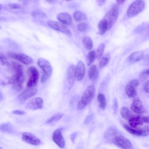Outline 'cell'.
Segmentation results:
<instances>
[{
	"instance_id": "cell-1",
	"label": "cell",
	"mask_w": 149,
	"mask_h": 149,
	"mask_svg": "<svg viewBox=\"0 0 149 149\" xmlns=\"http://www.w3.org/2000/svg\"><path fill=\"white\" fill-rule=\"evenodd\" d=\"M95 88L93 85H89L86 90L77 106L78 110L84 108L92 101L94 97Z\"/></svg>"
},
{
	"instance_id": "cell-2",
	"label": "cell",
	"mask_w": 149,
	"mask_h": 149,
	"mask_svg": "<svg viewBox=\"0 0 149 149\" xmlns=\"http://www.w3.org/2000/svg\"><path fill=\"white\" fill-rule=\"evenodd\" d=\"M75 67L74 65H72L68 69L64 83L63 93L64 95L69 93L74 83L75 79Z\"/></svg>"
},
{
	"instance_id": "cell-3",
	"label": "cell",
	"mask_w": 149,
	"mask_h": 149,
	"mask_svg": "<svg viewBox=\"0 0 149 149\" xmlns=\"http://www.w3.org/2000/svg\"><path fill=\"white\" fill-rule=\"evenodd\" d=\"M24 81L23 72H15L14 74L9 79L8 82L12 84L13 89L17 91H21Z\"/></svg>"
},
{
	"instance_id": "cell-4",
	"label": "cell",
	"mask_w": 149,
	"mask_h": 149,
	"mask_svg": "<svg viewBox=\"0 0 149 149\" xmlns=\"http://www.w3.org/2000/svg\"><path fill=\"white\" fill-rule=\"evenodd\" d=\"M145 6V3L143 1H135L128 7L127 11V15L129 17L135 16L142 11Z\"/></svg>"
},
{
	"instance_id": "cell-5",
	"label": "cell",
	"mask_w": 149,
	"mask_h": 149,
	"mask_svg": "<svg viewBox=\"0 0 149 149\" xmlns=\"http://www.w3.org/2000/svg\"><path fill=\"white\" fill-rule=\"evenodd\" d=\"M118 15L117 7L114 6L111 8L105 14L104 19L108 24V30L110 29L116 22Z\"/></svg>"
},
{
	"instance_id": "cell-6",
	"label": "cell",
	"mask_w": 149,
	"mask_h": 149,
	"mask_svg": "<svg viewBox=\"0 0 149 149\" xmlns=\"http://www.w3.org/2000/svg\"><path fill=\"white\" fill-rule=\"evenodd\" d=\"M112 142L122 149H132L133 146L130 141L121 135L115 136L112 139Z\"/></svg>"
},
{
	"instance_id": "cell-7",
	"label": "cell",
	"mask_w": 149,
	"mask_h": 149,
	"mask_svg": "<svg viewBox=\"0 0 149 149\" xmlns=\"http://www.w3.org/2000/svg\"><path fill=\"white\" fill-rule=\"evenodd\" d=\"M28 72L29 76L27 83V87H33L38 82L39 76L38 72L35 67L31 66L29 68Z\"/></svg>"
},
{
	"instance_id": "cell-8",
	"label": "cell",
	"mask_w": 149,
	"mask_h": 149,
	"mask_svg": "<svg viewBox=\"0 0 149 149\" xmlns=\"http://www.w3.org/2000/svg\"><path fill=\"white\" fill-rule=\"evenodd\" d=\"M37 63L42 70V74L49 78L52 72V68L49 62L44 58H40L38 60Z\"/></svg>"
},
{
	"instance_id": "cell-9",
	"label": "cell",
	"mask_w": 149,
	"mask_h": 149,
	"mask_svg": "<svg viewBox=\"0 0 149 149\" xmlns=\"http://www.w3.org/2000/svg\"><path fill=\"white\" fill-rule=\"evenodd\" d=\"M47 24L54 29L65 33L70 37L72 34L70 30L64 24L56 21L49 20L47 22Z\"/></svg>"
},
{
	"instance_id": "cell-10",
	"label": "cell",
	"mask_w": 149,
	"mask_h": 149,
	"mask_svg": "<svg viewBox=\"0 0 149 149\" xmlns=\"http://www.w3.org/2000/svg\"><path fill=\"white\" fill-rule=\"evenodd\" d=\"M123 126L127 132L134 135L146 136L148 135L149 127L148 126H146L144 128L140 129H136L132 128L125 124H123Z\"/></svg>"
},
{
	"instance_id": "cell-11",
	"label": "cell",
	"mask_w": 149,
	"mask_h": 149,
	"mask_svg": "<svg viewBox=\"0 0 149 149\" xmlns=\"http://www.w3.org/2000/svg\"><path fill=\"white\" fill-rule=\"evenodd\" d=\"M8 55L9 57L18 61L25 65H29L33 62L31 58L24 54H17L9 52L8 53Z\"/></svg>"
},
{
	"instance_id": "cell-12",
	"label": "cell",
	"mask_w": 149,
	"mask_h": 149,
	"mask_svg": "<svg viewBox=\"0 0 149 149\" xmlns=\"http://www.w3.org/2000/svg\"><path fill=\"white\" fill-rule=\"evenodd\" d=\"M43 101L40 97H35L30 100L26 104V109L31 110L41 109L42 108Z\"/></svg>"
},
{
	"instance_id": "cell-13",
	"label": "cell",
	"mask_w": 149,
	"mask_h": 149,
	"mask_svg": "<svg viewBox=\"0 0 149 149\" xmlns=\"http://www.w3.org/2000/svg\"><path fill=\"white\" fill-rule=\"evenodd\" d=\"M22 139L27 143L33 145H38L41 143L39 138L33 134L29 132H24L22 135Z\"/></svg>"
},
{
	"instance_id": "cell-14",
	"label": "cell",
	"mask_w": 149,
	"mask_h": 149,
	"mask_svg": "<svg viewBox=\"0 0 149 149\" xmlns=\"http://www.w3.org/2000/svg\"><path fill=\"white\" fill-rule=\"evenodd\" d=\"M37 91L38 89L36 88H28L19 94L18 99L20 101L24 102L34 96Z\"/></svg>"
},
{
	"instance_id": "cell-15",
	"label": "cell",
	"mask_w": 149,
	"mask_h": 149,
	"mask_svg": "<svg viewBox=\"0 0 149 149\" xmlns=\"http://www.w3.org/2000/svg\"><path fill=\"white\" fill-rule=\"evenodd\" d=\"M62 128L56 130L53 134L52 139L54 142L59 147L62 148L65 146L64 138L62 134Z\"/></svg>"
},
{
	"instance_id": "cell-16",
	"label": "cell",
	"mask_w": 149,
	"mask_h": 149,
	"mask_svg": "<svg viewBox=\"0 0 149 149\" xmlns=\"http://www.w3.org/2000/svg\"><path fill=\"white\" fill-rule=\"evenodd\" d=\"M85 73V68L84 63L79 61L75 67V79L78 81L82 80L84 77Z\"/></svg>"
},
{
	"instance_id": "cell-17",
	"label": "cell",
	"mask_w": 149,
	"mask_h": 149,
	"mask_svg": "<svg viewBox=\"0 0 149 149\" xmlns=\"http://www.w3.org/2000/svg\"><path fill=\"white\" fill-rule=\"evenodd\" d=\"M131 109L133 112L139 114L143 113L146 111L141 102L137 98L134 100L131 105Z\"/></svg>"
},
{
	"instance_id": "cell-18",
	"label": "cell",
	"mask_w": 149,
	"mask_h": 149,
	"mask_svg": "<svg viewBox=\"0 0 149 149\" xmlns=\"http://www.w3.org/2000/svg\"><path fill=\"white\" fill-rule=\"evenodd\" d=\"M58 19L64 24L70 25L72 22L71 16L68 13L63 12L58 14L57 16Z\"/></svg>"
},
{
	"instance_id": "cell-19",
	"label": "cell",
	"mask_w": 149,
	"mask_h": 149,
	"mask_svg": "<svg viewBox=\"0 0 149 149\" xmlns=\"http://www.w3.org/2000/svg\"><path fill=\"white\" fill-rule=\"evenodd\" d=\"M130 126L132 128L142 125L143 123L142 117L140 116H132L129 120Z\"/></svg>"
},
{
	"instance_id": "cell-20",
	"label": "cell",
	"mask_w": 149,
	"mask_h": 149,
	"mask_svg": "<svg viewBox=\"0 0 149 149\" xmlns=\"http://www.w3.org/2000/svg\"><path fill=\"white\" fill-rule=\"evenodd\" d=\"M88 76L90 79L95 82L98 79L99 72L96 66L93 65L90 68L88 72Z\"/></svg>"
},
{
	"instance_id": "cell-21",
	"label": "cell",
	"mask_w": 149,
	"mask_h": 149,
	"mask_svg": "<svg viewBox=\"0 0 149 149\" xmlns=\"http://www.w3.org/2000/svg\"><path fill=\"white\" fill-rule=\"evenodd\" d=\"M134 87L129 83L126 86L125 91L127 96L130 97H134L137 95V91Z\"/></svg>"
},
{
	"instance_id": "cell-22",
	"label": "cell",
	"mask_w": 149,
	"mask_h": 149,
	"mask_svg": "<svg viewBox=\"0 0 149 149\" xmlns=\"http://www.w3.org/2000/svg\"><path fill=\"white\" fill-rule=\"evenodd\" d=\"M143 53L142 51H136L132 53L130 56L129 60L132 61H138L142 59Z\"/></svg>"
},
{
	"instance_id": "cell-23",
	"label": "cell",
	"mask_w": 149,
	"mask_h": 149,
	"mask_svg": "<svg viewBox=\"0 0 149 149\" xmlns=\"http://www.w3.org/2000/svg\"><path fill=\"white\" fill-rule=\"evenodd\" d=\"M98 28L100 34H104L108 30V24L106 21L104 19L101 20L98 24Z\"/></svg>"
},
{
	"instance_id": "cell-24",
	"label": "cell",
	"mask_w": 149,
	"mask_h": 149,
	"mask_svg": "<svg viewBox=\"0 0 149 149\" xmlns=\"http://www.w3.org/2000/svg\"><path fill=\"white\" fill-rule=\"evenodd\" d=\"M120 113L122 117L126 120H129L133 116L129 109L127 107H122L120 110Z\"/></svg>"
},
{
	"instance_id": "cell-25",
	"label": "cell",
	"mask_w": 149,
	"mask_h": 149,
	"mask_svg": "<svg viewBox=\"0 0 149 149\" xmlns=\"http://www.w3.org/2000/svg\"><path fill=\"white\" fill-rule=\"evenodd\" d=\"M74 19L77 22H80L86 19V17L83 12L79 11H75L73 14Z\"/></svg>"
},
{
	"instance_id": "cell-26",
	"label": "cell",
	"mask_w": 149,
	"mask_h": 149,
	"mask_svg": "<svg viewBox=\"0 0 149 149\" xmlns=\"http://www.w3.org/2000/svg\"><path fill=\"white\" fill-rule=\"evenodd\" d=\"M12 130V125L9 123H3L0 125V130L2 132L10 133Z\"/></svg>"
},
{
	"instance_id": "cell-27",
	"label": "cell",
	"mask_w": 149,
	"mask_h": 149,
	"mask_svg": "<svg viewBox=\"0 0 149 149\" xmlns=\"http://www.w3.org/2000/svg\"><path fill=\"white\" fill-rule=\"evenodd\" d=\"M97 99L99 103V107L104 110L105 108L106 104L105 96L103 94L100 93L97 96Z\"/></svg>"
},
{
	"instance_id": "cell-28",
	"label": "cell",
	"mask_w": 149,
	"mask_h": 149,
	"mask_svg": "<svg viewBox=\"0 0 149 149\" xmlns=\"http://www.w3.org/2000/svg\"><path fill=\"white\" fill-rule=\"evenodd\" d=\"M82 42L84 47L86 49L90 50L92 48L93 43L90 37L88 36L84 37L83 39Z\"/></svg>"
},
{
	"instance_id": "cell-29",
	"label": "cell",
	"mask_w": 149,
	"mask_h": 149,
	"mask_svg": "<svg viewBox=\"0 0 149 149\" xmlns=\"http://www.w3.org/2000/svg\"><path fill=\"white\" fill-rule=\"evenodd\" d=\"M63 114L61 113H57L48 118L46 121L47 123H51L59 120L63 116Z\"/></svg>"
},
{
	"instance_id": "cell-30",
	"label": "cell",
	"mask_w": 149,
	"mask_h": 149,
	"mask_svg": "<svg viewBox=\"0 0 149 149\" xmlns=\"http://www.w3.org/2000/svg\"><path fill=\"white\" fill-rule=\"evenodd\" d=\"M96 58L95 52L94 50L89 52L87 56V61L88 65H90L94 61Z\"/></svg>"
},
{
	"instance_id": "cell-31",
	"label": "cell",
	"mask_w": 149,
	"mask_h": 149,
	"mask_svg": "<svg viewBox=\"0 0 149 149\" xmlns=\"http://www.w3.org/2000/svg\"><path fill=\"white\" fill-rule=\"evenodd\" d=\"M110 59V55L107 54L104 56L100 60L99 63V67L102 68L106 66L108 63Z\"/></svg>"
},
{
	"instance_id": "cell-32",
	"label": "cell",
	"mask_w": 149,
	"mask_h": 149,
	"mask_svg": "<svg viewBox=\"0 0 149 149\" xmlns=\"http://www.w3.org/2000/svg\"><path fill=\"white\" fill-rule=\"evenodd\" d=\"M104 45L101 43L99 45L95 52L96 58L97 59H100L102 56L104 52Z\"/></svg>"
},
{
	"instance_id": "cell-33",
	"label": "cell",
	"mask_w": 149,
	"mask_h": 149,
	"mask_svg": "<svg viewBox=\"0 0 149 149\" xmlns=\"http://www.w3.org/2000/svg\"><path fill=\"white\" fill-rule=\"evenodd\" d=\"M12 65L15 72L23 71L22 66L18 63L15 61H13L12 63Z\"/></svg>"
},
{
	"instance_id": "cell-34",
	"label": "cell",
	"mask_w": 149,
	"mask_h": 149,
	"mask_svg": "<svg viewBox=\"0 0 149 149\" xmlns=\"http://www.w3.org/2000/svg\"><path fill=\"white\" fill-rule=\"evenodd\" d=\"M0 61L3 65H4L7 66L10 64L7 58L5 55L2 54H0Z\"/></svg>"
},
{
	"instance_id": "cell-35",
	"label": "cell",
	"mask_w": 149,
	"mask_h": 149,
	"mask_svg": "<svg viewBox=\"0 0 149 149\" xmlns=\"http://www.w3.org/2000/svg\"><path fill=\"white\" fill-rule=\"evenodd\" d=\"M88 26L85 23H81L79 24L77 26L78 29L81 32H84L88 29Z\"/></svg>"
},
{
	"instance_id": "cell-36",
	"label": "cell",
	"mask_w": 149,
	"mask_h": 149,
	"mask_svg": "<svg viewBox=\"0 0 149 149\" xmlns=\"http://www.w3.org/2000/svg\"><path fill=\"white\" fill-rule=\"evenodd\" d=\"M149 69H146L142 71L139 74V78L142 79H145L149 76Z\"/></svg>"
},
{
	"instance_id": "cell-37",
	"label": "cell",
	"mask_w": 149,
	"mask_h": 149,
	"mask_svg": "<svg viewBox=\"0 0 149 149\" xmlns=\"http://www.w3.org/2000/svg\"><path fill=\"white\" fill-rule=\"evenodd\" d=\"M34 17H45L46 14L43 12L39 11H35L32 13Z\"/></svg>"
},
{
	"instance_id": "cell-38",
	"label": "cell",
	"mask_w": 149,
	"mask_h": 149,
	"mask_svg": "<svg viewBox=\"0 0 149 149\" xmlns=\"http://www.w3.org/2000/svg\"><path fill=\"white\" fill-rule=\"evenodd\" d=\"M8 7L11 9H18L20 8V5L17 3H9L8 5Z\"/></svg>"
},
{
	"instance_id": "cell-39",
	"label": "cell",
	"mask_w": 149,
	"mask_h": 149,
	"mask_svg": "<svg viewBox=\"0 0 149 149\" xmlns=\"http://www.w3.org/2000/svg\"><path fill=\"white\" fill-rule=\"evenodd\" d=\"M113 111L115 113H116L118 109V103L117 100L116 99L113 100Z\"/></svg>"
},
{
	"instance_id": "cell-40",
	"label": "cell",
	"mask_w": 149,
	"mask_h": 149,
	"mask_svg": "<svg viewBox=\"0 0 149 149\" xmlns=\"http://www.w3.org/2000/svg\"><path fill=\"white\" fill-rule=\"evenodd\" d=\"M129 83L134 87L136 88L139 85V82L137 80L134 79L130 81Z\"/></svg>"
},
{
	"instance_id": "cell-41",
	"label": "cell",
	"mask_w": 149,
	"mask_h": 149,
	"mask_svg": "<svg viewBox=\"0 0 149 149\" xmlns=\"http://www.w3.org/2000/svg\"><path fill=\"white\" fill-rule=\"evenodd\" d=\"M12 113L13 114L18 115H24L26 114L25 112L21 110H15L13 111Z\"/></svg>"
},
{
	"instance_id": "cell-42",
	"label": "cell",
	"mask_w": 149,
	"mask_h": 149,
	"mask_svg": "<svg viewBox=\"0 0 149 149\" xmlns=\"http://www.w3.org/2000/svg\"><path fill=\"white\" fill-rule=\"evenodd\" d=\"M149 81H147L144 85V88L146 92L149 93Z\"/></svg>"
},
{
	"instance_id": "cell-43",
	"label": "cell",
	"mask_w": 149,
	"mask_h": 149,
	"mask_svg": "<svg viewBox=\"0 0 149 149\" xmlns=\"http://www.w3.org/2000/svg\"><path fill=\"white\" fill-rule=\"evenodd\" d=\"M77 133H74L71 135V139L72 141L73 142H74L75 139L77 136Z\"/></svg>"
},
{
	"instance_id": "cell-44",
	"label": "cell",
	"mask_w": 149,
	"mask_h": 149,
	"mask_svg": "<svg viewBox=\"0 0 149 149\" xmlns=\"http://www.w3.org/2000/svg\"><path fill=\"white\" fill-rule=\"evenodd\" d=\"M142 119L143 122L146 123H149L148 116L142 117Z\"/></svg>"
},
{
	"instance_id": "cell-45",
	"label": "cell",
	"mask_w": 149,
	"mask_h": 149,
	"mask_svg": "<svg viewBox=\"0 0 149 149\" xmlns=\"http://www.w3.org/2000/svg\"><path fill=\"white\" fill-rule=\"evenodd\" d=\"M91 118V116L90 115L88 116L85 120V123H88L90 121Z\"/></svg>"
},
{
	"instance_id": "cell-46",
	"label": "cell",
	"mask_w": 149,
	"mask_h": 149,
	"mask_svg": "<svg viewBox=\"0 0 149 149\" xmlns=\"http://www.w3.org/2000/svg\"><path fill=\"white\" fill-rule=\"evenodd\" d=\"M105 0H98L97 2L99 5L102 6L105 3Z\"/></svg>"
},
{
	"instance_id": "cell-47",
	"label": "cell",
	"mask_w": 149,
	"mask_h": 149,
	"mask_svg": "<svg viewBox=\"0 0 149 149\" xmlns=\"http://www.w3.org/2000/svg\"><path fill=\"white\" fill-rule=\"evenodd\" d=\"M117 3L119 4H121L124 3L125 1L124 0H117Z\"/></svg>"
},
{
	"instance_id": "cell-48",
	"label": "cell",
	"mask_w": 149,
	"mask_h": 149,
	"mask_svg": "<svg viewBox=\"0 0 149 149\" xmlns=\"http://www.w3.org/2000/svg\"><path fill=\"white\" fill-rule=\"evenodd\" d=\"M3 98V95L1 92H0V101Z\"/></svg>"
},
{
	"instance_id": "cell-49",
	"label": "cell",
	"mask_w": 149,
	"mask_h": 149,
	"mask_svg": "<svg viewBox=\"0 0 149 149\" xmlns=\"http://www.w3.org/2000/svg\"><path fill=\"white\" fill-rule=\"evenodd\" d=\"M47 1L49 2H50V3H52L54 2V1L49 0V1Z\"/></svg>"
},
{
	"instance_id": "cell-50",
	"label": "cell",
	"mask_w": 149,
	"mask_h": 149,
	"mask_svg": "<svg viewBox=\"0 0 149 149\" xmlns=\"http://www.w3.org/2000/svg\"><path fill=\"white\" fill-rule=\"evenodd\" d=\"M3 7L2 5L1 4H0V9H1Z\"/></svg>"
},
{
	"instance_id": "cell-51",
	"label": "cell",
	"mask_w": 149,
	"mask_h": 149,
	"mask_svg": "<svg viewBox=\"0 0 149 149\" xmlns=\"http://www.w3.org/2000/svg\"><path fill=\"white\" fill-rule=\"evenodd\" d=\"M0 149H3L1 148L0 147Z\"/></svg>"
},
{
	"instance_id": "cell-52",
	"label": "cell",
	"mask_w": 149,
	"mask_h": 149,
	"mask_svg": "<svg viewBox=\"0 0 149 149\" xmlns=\"http://www.w3.org/2000/svg\"><path fill=\"white\" fill-rule=\"evenodd\" d=\"M0 28H1V27H0Z\"/></svg>"
}]
</instances>
